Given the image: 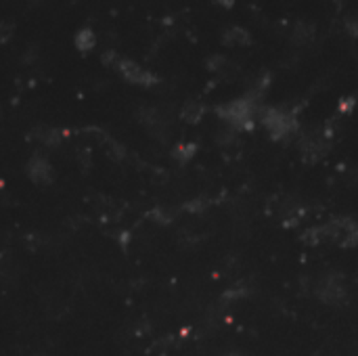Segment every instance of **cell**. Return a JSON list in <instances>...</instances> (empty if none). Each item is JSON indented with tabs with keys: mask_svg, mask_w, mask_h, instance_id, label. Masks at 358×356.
I'll use <instances>...</instances> for the list:
<instances>
[{
	"mask_svg": "<svg viewBox=\"0 0 358 356\" xmlns=\"http://www.w3.org/2000/svg\"><path fill=\"white\" fill-rule=\"evenodd\" d=\"M15 36V24L13 21H0V42L7 44Z\"/></svg>",
	"mask_w": 358,
	"mask_h": 356,
	"instance_id": "cell-10",
	"label": "cell"
},
{
	"mask_svg": "<svg viewBox=\"0 0 358 356\" xmlns=\"http://www.w3.org/2000/svg\"><path fill=\"white\" fill-rule=\"evenodd\" d=\"M254 109L256 107H254L252 99H237V101H231L229 105L220 107L218 113H220V118H225L229 124H233L237 128H249Z\"/></svg>",
	"mask_w": 358,
	"mask_h": 356,
	"instance_id": "cell-1",
	"label": "cell"
},
{
	"mask_svg": "<svg viewBox=\"0 0 358 356\" xmlns=\"http://www.w3.org/2000/svg\"><path fill=\"white\" fill-rule=\"evenodd\" d=\"M201 115H203V107L197 105V103H187L185 109H182V118H185L187 122H191V124L199 122Z\"/></svg>",
	"mask_w": 358,
	"mask_h": 356,
	"instance_id": "cell-9",
	"label": "cell"
},
{
	"mask_svg": "<svg viewBox=\"0 0 358 356\" xmlns=\"http://www.w3.org/2000/svg\"><path fill=\"white\" fill-rule=\"evenodd\" d=\"M95 44H97V36H95V32H93L91 28H82V30L76 34V48H78V50L88 53V50L95 48Z\"/></svg>",
	"mask_w": 358,
	"mask_h": 356,
	"instance_id": "cell-7",
	"label": "cell"
},
{
	"mask_svg": "<svg viewBox=\"0 0 358 356\" xmlns=\"http://www.w3.org/2000/svg\"><path fill=\"white\" fill-rule=\"evenodd\" d=\"M343 298V285L337 281H327L323 290V300L327 302H339Z\"/></svg>",
	"mask_w": 358,
	"mask_h": 356,
	"instance_id": "cell-8",
	"label": "cell"
},
{
	"mask_svg": "<svg viewBox=\"0 0 358 356\" xmlns=\"http://www.w3.org/2000/svg\"><path fill=\"white\" fill-rule=\"evenodd\" d=\"M28 174H30V178H32L34 182L44 185V182H48V180L53 178V168H50V164H48L44 158L38 156V158H34V160L30 162Z\"/></svg>",
	"mask_w": 358,
	"mask_h": 356,
	"instance_id": "cell-4",
	"label": "cell"
},
{
	"mask_svg": "<svg viewBox=\"0 0 358 356\" xmlns=\"http://www.w3.org/2000/svg\"><path fill=\"white\" fill-rule=\"evenodd\" d=\"M225 65H227V59H225V57H211V59L207 61V67L214 69V71L220 69V67H225Z\"/></svg>",
	"mask_w": 358,
	"mask_h": 356,
	"instance_id": "cell-11",
	"label": "cell"
},
{
	"mask_svg": "<svg viewBox=\"0 0 358 356\" xmlns=\"http://www.w3.org/2000/svg\"><path fill=\"white\" fill-rule=\"evenodd\" d=\"M214 3H216L218 7H225V9H233L235 0H214Z\"/></svg>",
	"mask_w": 358,
	"mask_h": 356,
	"instance_id": "cell-12",
	"label": "cell"
},
{
	"mask_svg": "<svg viewBox=\"0 0 358 356\" xmlns=\"http://www.w3.org/2000/svg\"><path fill=\"white\" fill-rule=\"evenodd\" d=\"M262 124L270 132L272 138H283L296 130V120L281 109H266L262 113Z\"/></svg>",
	"mask_w": 358,
	"mask_h": 356,
	"instance_id": "cell-2",
	"label": "cell"
},
{
	"mask_svg": "<svg viewBox=\"0 0 358 356\" xmlns=\"http://www.w3.org/2000/svg\"><path fill=\"white\" fill-rule=\"evenodd\" d=\"M223 40H225L227 46H249L252 36H249V32L243 30V28H231V30L225 32Z\"/></svg>",
	"mask_w": 358,
	"mask_h": 356,
	"instance_id": "cell-6",
	"label": "cell"
},
{
	"mask_svg": "<svg viewBox=\"0 0 358 356\" xmlns=\"http://www.w3.org/2000/svg\"><path fill=\"white\" fill-rule=\"evenodd\" d=\"M314 36H317V28L312 24H304L302 21V24H296V28L292 30V42L296 46H308V44H312Z\"/></svg>",
	"mask_w": 358,
	"mask_h": 356,
	"instance_id": "cell-5",
	"label": "cell"
},
{
	"mask_svg": "<svg viewBox=\"0 0 358 356\" xmlns=\"http://www.w3.org/2000/svg\"><path fill=\"white\" fill-rule=\"evenodd\" d=\"M117 69H120V74L124 76V80H128L132 84H138V86H153L158 82V78L151 74V71L142 69L140 65H136L130 59H120Z\"/></svg>",
	"mask_w": 358,
	"mask_h": 356,
	"instance_id": "cell-3",
	"label": "cell"
}]
</instances>
